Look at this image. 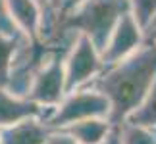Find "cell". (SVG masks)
<instances>
[{"label": "cell", "instance_id": "cell-1", "mask_svg": "<svg viewBox=\"0 0 156 144\" xmlns=\"http://www.w3.org/2000/svg\"><path fill=\"white\" fill-rule=\"evenodd\" d=\"M156 79V40H145L137 52L122 62L104 67L87 87L97 88L110 104V123L114 127L139 106Z\"/></svg>", "mask_w": 156, "mask_h": 144}, {"label": "cell", "instance_id": "cell-2", "mask_svg": "<svg viewBox=\"0 0 156 144\" xmlns=\"http://www.w3.org/2000/svg\"><path fill=\"white\" fill-rule=\"evenodd\" d=\"M91 117H110V104L106 96L93 87H81L66 92L64 98L46 113L44 123L52 131H60L71 123ZM110 121V119H108Z\"/></svg>", "mask_w": 156, "mask_h": 144}, {"label": "cell", "instance_id": "cell-3", "mask_svg": "<svg viewBox=\"0 0 156 144\" xmlns=\"http://www.w3.org/2000/svg\"><path fill=\"white\" fill-rule=\"evenodd\" d=\"M100 71H102V60L98 48L85 35H75L64 54L66 92L87 87Z\"/></svg>", "mask_w": 156, "mask_h": 144}, {"label": "cell", "instance_id": "cell-4", "mask_svg": "<svg viewBox=\"0 0 156 144\" xmlns=\"http://www.w3.org/2000/svg\"><path fill=\"white\" fill-rule=\"evenodd\" d=\"M68 48H58L48 54L39 71L33 77V83L27 91L31 102L39 104L48 113L66 94V77H64V54Z\"/></svg>", "mask_w": 156, "mask_h": 144}, {"label": "cell", "instance_id": "cell-5", "mask_svg": "<svg viewBox=\"0 0 156 144\" xmlns=\"http://www.w3.org/2000/svg\"><path fill=\"white\" fill-rule=\"evenodd\" d=\"M143 44H145V31L141 29V25L135 21V17L129 12L123 14L114 25L110 37L100 50L102 69L125 60L127 56L139 50Z\"/></svg>", "mask_w": 156, "mask_h": 144}, {"label": "cell", "instance_id": "cell-6", "mask_svg": "<svg viewBox=\"0 0 156 144\" xmlns=\"http://www.w3.org/2000/svg\"><path fill=\"white\" fill-rule=\"evenodd\" d=\"M4 10L16 31L27 40H41L43 6L39 0H2Z\"/></svg>", "mask_w": 156, "mask_h": 144}, {"label": "cell", "instance_id": "cell-7", "mask_svg": "<svg viewBox=\"0 0 156 144\" xmlns=\"http://www.w3.org/2000/svg\"><path fill=\"white\" fill-rule=\"evenodd\" d=\"M50 133L52 129L43 117H27L0 127V144H43Z\"/></svg>", "mask_w": 156, "mask_h": 144}, {"label": "cell", "instance_id": "cell-8", "mask_svg": "<svg viewBox=\"0 0 156 144\" xmlns=\"http://www.w3.org/2000/svg\"><path fill=\"white\" fill-rule=\"evenodd\" d=\"M27 117H46V110L31 102L25 96L12 94L6 87L0 85V127L17 123Z\"/></svg>", "mask_w": 156, "mask_h": 144}, {"label": "cell", "instance_id": "cell-9", "mask_svg": "<svg viewBox=\"0 0 156 144\" xmlns=\"http://www.w3.org/2000/svg\"><path fill=\"white\" fill-rule=\"evenodd\" d=\"M112 129L114 125L106 117H91L71 123L60 131H64L75 144H100Z\"/></svg>", "mask_w": 156, "mask_h": 144}, {"label": "cell", "instance_id": "cell-10", "mask_svg": "<svg viewBox=\"0 0 156 144\" xmlns=\"http://www.w3.org/2000/svg\"><path fill=\"white\" fill-rule=\"evenodd\" d=\"M123 123L156 131V79L151 85V88L147 91V94L143 96L139 106L123 119Z\"/></svg>", "mask_w": 156, "mask_h": 144}, {"label": "cell", "instance_id": "cell-11", "mask_svg": "<svg viewBox=\"0 0 156 144\" xmlns=\"http://www.w3.org/2000/svg\"><path fill=\"white\" fill-rule=\"evenodd\" d=\"M23 40H25V37H21L20 33H16V35L0 33V85L2 87H6L14 54H16L17 46H20Z\"/></svg>", "mask_w": 156, "mask_h": 144}, {"label": "cell", "instance_id": "cell-12", "mask_svg": "<svg viewBox=\"0 0 156 144\" xmlns=\"http://www.w3.org/2000/svg\"><path fill=\"white\" fill-rule=\"evenodd\" d=\"M118 135L122 144H156V131L135 127L129 123L118 125Z\"/></svg>", "mask_w": 156, "mask_h": 144}, {"label": "cell", "instance_id": "cell-13", "mask_svg": "<svg viewBox=\"0 0 156 144\" xmlns=\"http://www.w3.org/2000/svg\"><path fill=\"white\" fill-rule=\"evenodd\" d=\"M127 2H129V14L135 17V21L147 33V29L152 25L156 17V0H127Z\"/></svg>", "mask_w": 156, "mask_h": 144}, {"label": "cell", "instance_id": "cell-14", "mask_svg": "<svg viewBox=\"0 0 156 144\" xmlns=\"http://www.w3.org/2000/svg\"><path fill=\"white\" fill-rule=\"evenodd\" d=\"M0 33H8V35H16V27L10 23L8 15H6V10H4V2L0 0Z\"/></svg>", "mask_w": 156, "mask_h": 144}, {"label": "cell", "instance_id": "cell-15", "mask_svg": "<svg viewBox=\"0 0 156 144\" xmlns=\"http://www.w3.org/2000/svg\"><path fill=\"white\" fill-rule=\"evenodd\" d=\"M43 144H75V142L71 140L69 136L64 133V131H52L50 136H48V139H46Z\"/></svg>", "mask_w": 156, "mask_h": 144}, {"label": "cell", "instance_id": "cell-16", "mask_svg": "<svg viewBox=\"0 0 156 144\" xmlns=\"http://www.w3.org/2000/svg\"><path fill=\"white\" fill-rule=\"evenodd\" d=\"M100 144H122V140H119V135H118V127H114L110 133H108V136L100 142Z\"/></svg>", "mask_w": 156, "mask_h": 144}, {"label": "cell", "instance_id": "cell-17", "mask_svg": "<svg viewBox=\"0 0 156 144\" xmlns=\"http://www.w3.org/2000/svg\"><path fill=\"white\" fill-rule=\"evenodd\" d=\"M39 2H41V6H43V8H48V6H52L56 0H39Z\"/></svg>", "mask_w": 156, "mask_h": 144}, {"label": "cell", "instance_id": "cell-18", "mask_svg": "<svg viewBox=\"0 0 156 144\" xmlns=\"http://www.w3.org/2000/svg\"><path fill=\"white\" fill-rule=\"evenodd\" d=\"M151 39H156V31H151L145 35V40H151Z\"/></svg>", "mask_w": 156, "mask_h": 144}, {"label": "cell", "instance_id": "cell-19", "mask_svg": "<svg viewBox=\"0 0 156 144\" xmlns=\"http://www.w3.org/2000/svg\"><path fill=\"white\" fill-rule=\"evenodd\" d=\"M151 31H156V17H154V21H152V25H151V27H148V29H147V33H151ZM147 33H145V35H147Z\"/></svg>", "mask_w": 156, "mask_h": 144}, {"label": "cell", "instance_id": "cell-20", "mask_svg": "<svg viewBox=\"0 0 156 144\" xmlns=\"http://www.w3.org/2000/svg\"><path fill=\"white\" fill-rule=\"evenodd\" d=\"M151 40H156V39H151Z\"/></svg>", "mask_w": 156, "mask_h": 144}]
</instances>
